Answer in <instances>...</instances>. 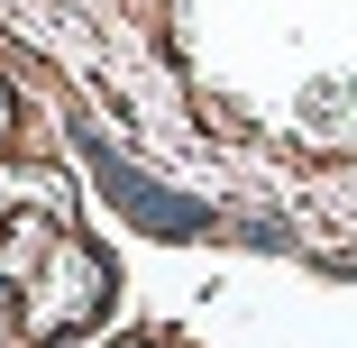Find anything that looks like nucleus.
Listing matches in <instances>:
<instances>
[{"label":"nucleus","mask_w":357,"mask_h":348,"mask_svg":"<svg viewBox=\"0 0 357 348\" xmlns=\"http://www.w3.org/2000/svg\"><path fill=\"white\" fill-rule=\"evenodd\" d=\"M92 174L110 183V202H119L128 220H147V229H202V211H192V202H174V192H156L147 174H128V165H119V156H101V147H92Z\"/></svg>","instance_id":"1"}]
</instances>
